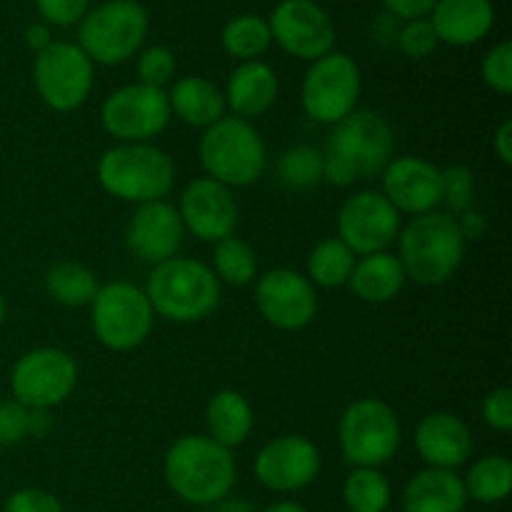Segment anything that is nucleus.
<instances>
[{
  "instance_id": "obj_1",
  "label": "nucleus",
  "mask_w": 512,
  "mask_h": 512,
  "mask_svg": "<svg viewBox=\"0 0 512 512\" xmlns=\"http://www.w3.org/2000/svg\"><path fill=\"white\" fill-rule=\"evenodd\" d=\"M395 135L388 120L373 110H353L333 125L328 148L323 150V183L350 188L373 178L393 160Z\"/></svg>"
},
{
  "instance_id": "obj_2",
  "label": "nucleus",
  "mask_w": 512,
  "mask_h": 512,
  "mask_svg": "<svg viewBox=\"0 0 512 512\" xmlns=\"http://www.w3.org/2000/svg\"><path fill=\"white\" fill-rule=\"evenodd\" d=\"M163 478L183 503L210 508L230 495L238 465L233 450L208 435H183L165 453Z\"/></svg>"
},
{
  "instance_id": "obj_3",
  "label": "nucleus",
  "mask_w": 512,
  "mask_h": 512,
  "mask_svg": "<svg viewBox=\"0 0 512 512\" xmlns=\"http://www.w3.org/2000/svg\"><path fill=\"white\" fill-rule=\"evenodd\" d=\"M143 290L155 318L180 325L210 318L223 298V285L210 265L183 255L153 265Z\"/></svg>"
},
{
  "instance_id": "obj_4",
  "label": "nucleus",
  "mask_w": 512,
  "mask_h": 512,
  "mask_svg": "<svg viewBox=\"0 0 512 512\" xmlns=\"http://www.w3.org/2000/svg\"><path fill=\"white\" fill-rule=\"evenodd\" d=\"M398 260L405 275L423 288L445 285L460 270L468 240L463 238L455 215L445 210L415 215L398 235Z\"/></svg>"
},
{
  "instance_id": "obj_5",
  "label": "nucleus",
  "mask_w": 512,
  "mask_h": 512,
  "mask_svg": "<svg viewBox=\"0 0 512 512\" xmlns=\"http://www.w3.org/2000/svg\"><path fill=\"white\" fill-rule=\"evenodd\" d=\"M100 188L130 205L165 200L175 185V163L153 143H115L95 165Z\"/></svg>"
},
{
  "instance_id": "obj_6",
  "label": "nucleus",
  "mask_w": 512,
  "mask_h": 512,
  "mask_svg": "<svg viewBox=\"0 0 512 512\" xmlns=\"http://www.w3.org/2000/svg\"><path fill=\"white\" fill-rule=\"evenodd\" d=\"M198 158L205 175L225 188H250L268 170V148L250 120L225 115L203 130Z\"/></svg>"
},
{
  "instance_id": "obj_7",
  "label": "nucleus",
  "mask_w": 512,
  "mask_h": 512,
  "mask_svg": "<svg viewBox=\"0 0 512 512\" xmlns=\"http://www.w3.org/2000/svg\"><path fill=\"white\" fill-rule=\"evenodd\" d=\"M148 28L150 15L138 0H108L80 20L78 48L93 65H120L140 53Z\"/></svg>"
},
{
  "instance_id": "obj_8",
  "label": "nucleus",
  "mask_w": 512,
  "mask_h": 512,
  "mask_svg": "<svg viewBox=\"0 0 512 512\" xmlns=\"http://www.w3.org/2000/svg\"><path fill=\"white\" fill-rule=\"evenodd\" d=\"M90 308V328L98 343L113 353H133L150 338L155 313L145 290L125 280L100 285Z\"/></svg>"
},
{
  "instance_id": "obj_9",
  "label": "nucleus",
  "mask_w": 512,
  "mask_h": 512,
  "mask_svg": "<svg viewBox=\"0 0 512 512\" xmlns=\"http://www.w3.org/2000/svg\"><path fill=\"white\" fill-rule=\"evenodd\" d=\"M403 440L398 413L380 398H360L343 410L338 423L340 453L353 468H383Z\"/></svg>"
},
{
  "instance_id": "obj_10",
  "label": "nucleus",
  "mask_w": 512,
  "mask_h": 512,
  "mask_svg": "<svg viewBox=\"0 0 512 512\" xmlns=\"http://www.w3.org/2000/svg\"><path fill=\"white\" fill-rule=\"evenodd\" d=\"M360 93H363L360 65L348 53L330 50L305 70L300 105L313 123L335 125L358 110Z\"/></svg>"
},
{
  "instance_id": "obj_11",
  "label": "nucleus",
  "mask_w": 512,
  "mask_h": 512,
  "mask_svg": "<svg viewBox=\"0 0 512 512\" xmlns=\"http://www.w3.org/2000/svg\"><path fill=\"white\" fill-rule=\"evenodd\" d=\"M95 83V65L78 43L53 40L35 53L33 85L38 98L55 113H73L88 103Z\"/></svg>"
},
{
  "instance_id": "obj_12",
  "label": "nucleus",
  "mask_w": 512,
  "mask_h": 512,
  "mask_svg": "<svg viewBox=\"0 0 512 512\" xmlns=\"http://www.w3.org/2000/svg\"><path fill=\"white\" fill-rule=\"evenodd\" d=\"M78 385V363L63 348H33L15 360L10 393L28 410H53L63 405Z\"/></svg>"
},
{
  "instance_id": "obj_13",
  "label": "nucleus",
  "mask_w": 512,
  "mask_h": 512,
  "mask_svg": "<svg viewBox=\"0 0 512 512\" xmlns=\"http://www.w3.org/2000/svg\"><path fill=\"white\" fill-rule=\"evenodd\" d=\"M168 93L143 83L113 90L100 105L103 130L118 143H153L170 123Z\"/></svg>"
},
{
  "instance_id": "obj_14",
  "label": "nucleus",
  "mask_w": 512,
  "mask_h": 512,
  "mask_svg": "<svg viewBox=\"0 0 512 512\" xmlns=\"http://www.w3.org/2000/svg\"><path fill=\"white\" fill-rule=\"evenodd\" d=\"M255 308L273 328L295 333L318 315V288L293 268H273L255 278Z\"/></svg>"
},
{
  "instance_id": "obj_15",
  "label": "nucleus",
  "mask_w": 512,
  "mask_h": 512,
  "mask_svg": "<svg viewBox=\"0 0 512 512\" xmlns=\"http://www.w3.org/2000/svg\"><path fill=\"white\" fill-rule=\"evenodd\" d=\"M403 228V215L380 190H358L338 210V238L355 255L390 250Z\"/></svg>"
},
{
  "instance_id": "obj_16",
  "label": "nucleus",
  "mask_w": 512,
  "mask_h": 512,
  "mask_svg": "<svg viewBox=\"0 0 512 512\" xmlns=\"http://www.w3.org/2000/svg\"><path fill=\"white\" fill-rule=\"evenodd\" d=\"M323 458L305 435H278L258 450L253 473L270 493H298L318 480Z\"/></svg>"
},
{
  "instance_id": "obj_17",
  "label": "nucleus",
  "mask_w": 512,
  "mask_h": 512,
  "mask_svg": "<svg viewBox=\"0 0 512 512\" xmlns=\"http://www.w3.org/2000/svg\"><path fill=\"white\" fill-rule=\"evenodd\" d=\"M270 35L298 60L323 58L335 48V23L313 0H283L268 20Z\"/></svg>"
},
{
  "instance_id": "obj_18",
  "label": "nucleus",
  "mask_w": 512,
  "mask_h": 512,
  "mask_svg": "<svg viewBox=\"0 0 512 512\" xmlns=\"http://www.w3.org/2000/svg\"><path fill=\"white\" fill-rule=\"evenodd\" d=\"M175 208L183 220L185 233L203 243L215 245L218 240L235 235V228H238L240 210L233 190L208 175L190 180Z\"/></svg>"
},
{
  "instance_id": "obj_19",
  "label": "nucleus",
  "mask_w": 512,
  "mask_h": 512,
  "mask_svg": "<svg viewBox=\"0 0 512 512\" xmlns=\"http://www.w3.org/2000/svg\"><path fill=\"white\" fill-rule=\"evenodd\" d=\"M383 190L400 215L433 213L443 203V168L420 155H403L385 165Z\"/></svg>"
},
{
  "instance_id": "obj_20",
  "label": "nucleus",
  "mask_w": 512,
  "mask_h": 512,
  "mask_svg": "<svg viewBox=\"0 0 512 512\" xmlns=\"http://www.w3.org/2000/svg\"><path fill=\"white\" fill-rule=\"evenodd\" d=\"M185 240L183 220L178 208L168 200H155L135 208L125 228V243L138 260L148 265L175 258Z\"/></svg>"
},
{
  "instance_id": "obj_21",
  "label": "nucleus",
  "mask_w": 512,
  "mask_h": 512,
  "mask_svg": "<svg viewBox=\"0 0 512 512\" xmlns=\"http://www.w3.org/2000/svg\"><path fill=\"white\" fill-rule=\"evenodd\" d=\"M415 450L428 468L458 470L473 458V430L460 415L448 410L428 413L415 428Z\"/></svg>"
},
{
  "instance_id": "obj_22",
  "label": "nucleus",
  "mask_w": 512,
  "mask_h": 512,
  "mask_svg": "<svg viewBox=\"0 0 512 512\" xmlns=\"http://www.w3.org/2000/svg\"><path fill=\"white\" fill-rule=\"evenodd\" d=\"M278 73L263 60L240 63L225 83L223 98L230 115L253 123V118L268 113L278 100Z\"/></svg>"
},
{
  "instance_id": "obj_23",
  "label": "nucleus",
  "mask_w": 512,
  "mask_h": 512,
  "mask_svg": "<svg viewBox=\"0 0 512 512\" xmlns=\"http://www.w3.org/2000/svg\"><path fill=\"white\" fill-rule=\"evenodd\" d=\"M428 20L440 43L465 48L488 38L495 25V8L490 0H438Z\"/></svg>"
},
{
  "instance_id": "obj_24",
  "label": "nucleus",
  "mask_w": 512,
  "mask_h": 512,
  "mask_svg": "<svg viewBox=\"0 0 512 512\" xmlns=\"http://www.w3.org/2000/svg\"><path fill=\"white\" fill-rule=\"evenodd\" d=\"M405 283H408V275H405L398 255L383 250V253L360 255L355 260L348 288L360 303L385 305L403 293Z\"/></svg>"
},
{
  "instance_id": "obj_25",
  "label": "nucleus",
  "mask_w": 512,
  "mask_h": 512,
  "mask_svg": "<svg viewBox=\"0 0 512 512\" xmlns=\"http://www.w3.org/2000/svg\"><path fill=\"white\" fill-rule=\"evenodd\" d=\"M168 93L170 115L180 120V123L190 125V128H210L225 118L228 108H225L223 90L213 83V80L203 78V75H185L173 83V88L165 90Z\"/></svg>"
},
{
  "instance_id": "obj_26",
  "label": "nucleus",
  "mask_w": 512,
  "mask_h": 512,
  "mask_svg": "<svg viewBox=\"0 0 512 512\" xmlns=\"http://www.w3.org/2000/svg\"><path fill=\"white\" fill-rule=\"evenodd\" d=\"M465 505L468 495L455 470L425 468L403 490V512H463Z\"/></svg>"
},
{
  "instance_id": "obj_27",
  "label": "nucleus",
  "mask_w": 512,
  "mask_h": 512,
  "mask_svg": "<svg viewBox=\"0 0 512 512\" xmlns=\"http://www.w3.org/2000/svg\"><path fill=\"white\" fill-rule=\"evenodd\" d=\"M205 425H208V438L220 443L223 448L235 450L250 438L255 428V413L250 400L233 388L218 390L208 400L205 408Z\"/></svg>"
},
{
  "instance_id": "obj_28",
  "label": "nucleus",
  "mask_w": 512,
  "mask_h": 512,
  "mask_svg": "<svg viewBox=\"0 0 512 512\" xmlns=\"http://www.w3.org/2000/svg\"><path fill=\"white\" fill-rule=\"evenodd\" d=\"M355 260H358V255L338 235L335 238H325L310 250L308 263H305V278L315 288H343V285H348Z\"/></svg>"
},
{
  "instance_id": "obj_29",
  "label": "nucleus",
  "mask_w": 512,
  "mask_h": 512,
  "mask_svg": "<svg viewBox=\"0 0 512 512\" xmlns=\"http://www.w3.org/2000/svg\"><path fill=\"white\" fill-rule=\"evenodd\" d=\"M100 283L93 270L75 260H63L55 263L45 273V293L65 308H83L93 303Z\"/></svg>"
},
{
  "instance_id": "obj_30",
  "label": "nucleus",
  "mask_w": 512,
  "mask_h": 512,
  "mask_svg": "<svg viewBox=\"0 0 512 512\" xmlns=\"http://www.w3.org/2000/svg\"><path fill=\"white\" fill-rule=\"evenodd\" d=\"M465 495L480 505L503 503L512 490V463L505 455H485L475 460L463 478Z\"/></svg>"
},
{
  "instance_id": "obj_31",
  "label": "nucleus",
  "mask_w": 512,
  "mask_h": 512,
  "mask_svg": "<svg viewBox=\"0 0 512 512\" xmlns=\"http://www.w3.org/2000/svg\"><path fill=\"white\" fill-rule=\"evenodd\" d=\"M220 43L230 58L248 63V60H260V55L268 53V48L273 45V35H270L268 20L248 13L225 23Z\"/></svg>"
},
{
  "instance_id": "obj_32",
  "label": "nucleus",
  "mask_w": 512,
  "mask_h": 512,
  "mask_svg": "<svg viewBox=\"0 0 512 512\" xmlns=\"http://www.w3.org/2000/svg\"><path fill=\"white\" fill-rule=\"evenodd\" d=\"M343 503L348 512H388L393 488L380 468H353L343 483Z\"/></svg>"
},
{
  "instance_id": "obj_33",
  "label": "nucleus",
  "mask_w": 512,
  "mask_h": 512,
  "mask_svg": "<svg viewBox=\"0 0 512 512\" xmlns=\"http://www.w3.org/2000/svg\"><path fill=\"white\" fill-rule=\"evenodd\" d=\"M210 270L220 280V285L225 283L233 285V288H245V285H253L255 278H258V258H255V250L245 240L230 235V238L218 240L213 245Z\"/></svg>"
},
{
  "instance_id": "obj_34",
  "label": "nucleus",
  "mask_w": 512,
  "mask_h": 512,
  "mask_svg": "<svg viewBox=\"0 0 512 512\" xmlns=\"http://www.w3.org/2000/svg\"><path fill=\"white\" fill-rule=\"evenodd\" d=\"M278 180L288 190H310L323 183V150L293 145L278 158Z\"/></svg>"
},
{
  "instance_id": "obj_35",
  "label": "nucleus",
  "mask_w": 512,
  "mask_h": 512,
  "mask_svg": "<svg viewBox=\"0 0 512 512\" xmlns=\"http://www.w3.org/2000/svg\"><path fill=\"white\" fill-rule=\"evenodd\" d=\"M445 213L463 215L475 208V173L468 165H450L443 170V203Z\"/></svg>"
},
{
  "instance_id": "obj_36",
  "label": "nucleus",
  "mask_w": 512,
  "mask_h": 512,
  "mask_svg": "<svg viewBox=\"0 0 512 512\" xmlns=\"http://www.w3.org/2000/svg\"><path fill=\"white\" fill-rule=\"evenodd\" d=\"M135 70H138V83L165 90L173 83L178 63H175V55L170 48H165V45H150V48H143L138 53Z\"/></svg>"
},
{
  "instance_id": "obj_37",
  "label": "nucleus",
  "mask_w": 512,
  "mask_h": 512,
  "mask_svg": "<svg viewBox=\"0 0 512 512\" xmlns=\"http://www.w3.org/2000/svg\"><path fill=\"white\" fill-rule=\"evenodd\" d=\"M480 73H483L485 85L493 93H512V45L508 40H503V43L493 45L488 50V55L483 58V65H480Z\"/></svg>"
},
{
  "instance_id": "obj_38",
  "label": "nucleus",
  "mask_w": 512,
  "mask_h": 512,
  "mask_svg": "<svg viewBox=\"0 0 512 512\" xmlns=\"http://www.w3.org/2000/svg\"><path fill=\"white\" fill-rule=\"evenodd\" d=\"M438 43L440 40L428 18L405 20V25L398 33V48L403 50L408 58H428V55L438 48Z\"/></svg>"
},
{
  "instance_id": "obj_39",
  "label": "nucleus",
  "mask_w": 512,
  "mask_h": 512,
  "mask_svg": "<svg viewBox=\"0 0 512 512\" xmlns=\"http://www.w3.org/2000/svg\"><path fill=\"white\" fill-rule=\"evenodd\" d=\"M3 512H65L58 495L43 488H20L8 495Z\"/></svg>"
},
{
  "instance_id": "obj_40",
  "label": "nucleus",
  "mask_w": 512,
  "mask_h": 512,
  "mask_svg": "<svg viewBox=\"0 0 512 512\" xmlns=\"http://www.w3.org/2000/svg\"><path fill=\"white\" fill-rule=\"evenodd\" d=\"M30 410L20 403L0 400V445H18L28 438Z\"/></svg>"
},
{
  "instance_id": "obj_41",
  "label": "nucleus",
  "mask_w": 512,
  "mask_h": 512,
  "mask_svg": "<svg viewBox=\"0 0 512 512\" xmlns=\"http://www.w3.org/2000/svg\"><path fill=\"white\" fill-rule=\"evenodd\" d=\"M483 423L493 428L495 433H510L512 430V390L510 388H495L485 395L483 405Z\"/></svg>"
},
{
  "instance_id": "obj_42",
  "label": "nucleus",
  "mask_w": 512,
  "mask_h": 512,
  "mask_svg": "<svg viewBox=\"0 0 512 512\" xmlns=\"http://www.w3.org/2000/svg\"><path fill=\"white\" fill-rule=\"evenodd\" d=\"M35 5L45 25H58V28L80 23L90 10V0H35Z\"/></svg>"
},
{
  "instance_id": "obj_43",
  "label": "nucleus",
  "mask_w": 512,
  "mask_h": 512,
  "mask_svg": "<svg viewBox=\"0 0 512 512\" xmlns=\"http://www.w3.org/2000/svg\"><path fill=\"white\" fill-rule=\"evenodd\" d=\"M435 3H438V0H383L385 8L403 20L428 18L430 10L435 8Z\"/></svg>"
},
{
  "instance_id": "obj_44",
  "label": "nucleus",
  "mask_w": 512,
  "mask_h": 512,
  "mask_svg": "<svg viewBox=\"0 0 512 512\" xmlns=\"http://www.w3.org/2000/svg\"><path fill=\"white\" fill-rule=\"evenodd\" d=\"M455 220H458V228L465 240H480L485 235V230H488V220H485V215L475 208L465 210V213L458 215Z\"/></svg>"
},
{
  "instance_id": "obj_45",
  "label": "nucleus",
  "mask_w": 512,
  "mask_h": 512,
  "mask_svg": "<svg viewBox=\"0 0 512 512\" xmlns=\"http://www.w3.org/2000/svg\"><path fill=\"white\" fill-rule=\"evenodd\" d=\"M493 150L503 165H512V120H503L493 135Z\"/></svg>"
},
{
  "instance_id": "obj_46",
  "label": "nucleus",
  "mask_w": 512,
  "mask_h": 512,
  "mask_svg": "<svg viewBox=\"0 0 512 512\" xmlns=\"http://www.w3.org/2000/svg\"><path fill=\"white\" fill-rule=\"evenodd\" d=\"M50 43H53V33H50L48 25L45 23L28 25V30H25V45H28L33 53H40V50L48 48Z\"/></svg>"
},
{
  "instance_id": "obj_47",
  "label": "nucleus",
  "mask_w": 512,
  "mask_h": 512,
  "mask_svg": "<svg viewBox=\"0 0 512 512\" xmlns=\"http://www.w3.org/2000/svg\"><path fill=\"white\" fill-rule=\"evenodd\" d=\"M50 428H53V418H50V410H30L28 438H45Z\"/></svg>"
},
{
  "instance_id": "obj_48",
  "label": "nucleus",
  "mask_w": 512,
  "mask_h": 512,
  "mask_svg": "<svg viewBox=\"0 0 512 512\" xmlns=\"http://www.w3.org/2000/svg\"><path fill=\"white\" fill-rule=\"evenodd\" d=\"M208 512H255V508L250 503H245V500L225 498V500H220V503L210 505Z\"/></svg>"
},
{
  "instance_id": "obj_49",
  "label": "nucleus",
  "mask_w": 512,
  "mask_h": 512,
  "mask_svg": "<svg viewBox=\"0 0 512 512\" xmlns=\"http://www.w3.org/2000/svg\"><path fill=\"white\" fill-rule=\"evenodd\" d=\"M263 512H308V510H305L300 503H295V500H280V503L268 505Z\"/></svg>"
},
{
  "instance_id": "obj_50",
  "label": "nucleus",
  "mask_w": 512,
  "mask_h": 512,
  "mask_svg": "<svg viewBox=\"0 0 512 512\" xmlns=\"http://www.w3.org/2000/svg\"><path fill=\"white\" fill-rule=\"evenodd\" d=\"M5 313H8V303H5V295H3V290H0V325H3Z\"/></svg>"
}]
</instances>
